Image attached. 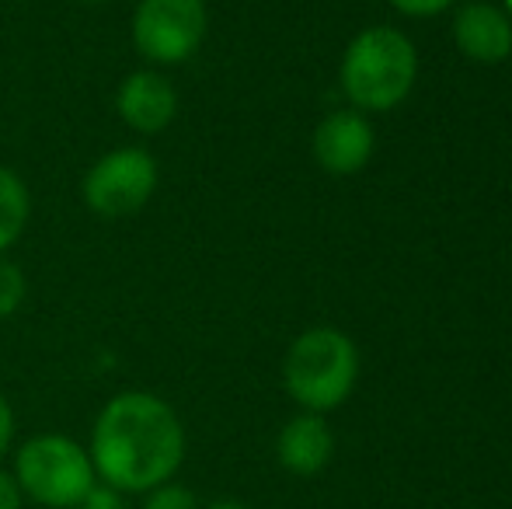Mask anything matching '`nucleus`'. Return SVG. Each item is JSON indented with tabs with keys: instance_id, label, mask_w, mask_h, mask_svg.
I'll list each match as a JSON object with an SVG mask.
<instances>
[{
	"instance_id": "obj_1",
	"label": "nucleus",
	"mask_w": 512,
	"mask_h": 509,
	"mask_svg": "<svg viewBox=\"0 0 512 509\" xmlns=\"http://www.w3.org/2000/svg\"><path fill=\"white\" fill-rule=\"evenodd\" d=\"M88 454L102 485L122 496H147L175 482L185 461V426L161 394L122 391L98 412Z\"/></svg>"
},
{
	"instance_id": "obj_2",
	"label": "nucleus",
	"mask_w": 512,
	"mask_h": 509,
	"mask_svg": "<svg viewBox=\"0 0 512 509\" xmlns=\"http://www.w3.org/2000/svg\"><path fill=\"white\" fill-rule=\"evenodd\" d=\"M418 74V56L398 28H366L342 56V91L356 109L391 112L408 98Z\"/></svg>"
},
{
	"instance_id": "obj_3",
	"label": "nucleus",
	"mask_w": 512,
	"mask_h": 509,
	"mask_svg": "<svg viewBox=\"0 0 512 509\" xmlns=\"http://www.w3.org/2000/svg\"><path fill=\"white\" fill-rule=\"evenodd\" d=\"M359 377V349L338 328H307L283 360L286 394L304 412L324 415L352 394Z\"/></svg>"
},
{
	"instance_id": "obj_4",
	"label": "nucleus",
	"mask_w": 512,
	"mask_h": 509,
	"mask_svg": "<svg viewBox=\"0 0 512 509\" xmlns=\"http://www.w3.org/2000/svg\"><path fill=\"white\" fill-rule=\"evenodd\" d=\"M14 478L25 499L46 509H77L98 485L88 447L63 433H35L21 443Z\"/></svg>"
},
{
	"instance_id": "obj_5",
	"label": "nucleus",
	"mask_w": 512,
	"mask_h": 509,
	"mask_svg": "<svg viewBox=\"0 0 512 509\" xmlns=\"http://www.w3.org/2000/svg\"><path fill=\"white\" fill-rule=\"evenodd\" d=\"M161 171L143 147H115L98 157L81 182V199L95 217L126 220L154 199Z\"/></svg>"
},
{
	"instance_id": "obj_6",
	"label": "nucleus",
	"mask_w": 512,
	"mask_h": 509,
	"mask_svg": "<svg viewBox=\"0 0 512 509\" xmlns=\"http://www.w3.org/2000/svg\"><path fill=\"white\" fill-rule=\"evenodd\" d=\"M209 28L206 0H140L129 21L133 49L154 67H178L199 53Z\"/></svg>"
},
{
	"instance_id": "obj_7",
	"label": "nucleus",
	"mask_w": 512,
	"mask_h": 509,
	"mask_svg": "<svg viewBox=\"0 0 512 509\" xmlns=\"http://www.w3.org/2000/svg\"><path fill=\"white\" fill-rule=\"evenodd\" d=\"M115 112L133 133L157 136L178 116V91L157 67H143L126 74L115 91Z\"/></svg>"
},
{
	"instance_id": "obj_8",
	"label": "nucleus",
	"mask_w": 512,
	"mask_h": 509,
	"mask_svg": "<svg viewBox=\"0 0 512 509\" xmlns=\"http://www.w3.org/2000/svg\"><path fill=\"white\" fill-rule=\"evenodd\" d=\"M314 157L331 175H356L373 157V126L363 112H331L314 129Z\"/></svg>"
},
{
	"instance_id": "obj_9",
	"label": "nucleus",
	"mask_w": 512,
	"mask_h": 509,
	"mask_svg": "<svg viewBox=\"0 0 512 509\" xmlns=\"http://www.w3.org/2000/svg\"><path fill=\"white\" fill-rule=\"evenodd\" d=\"M331 454H335V436H331V426L324 422V415L300 412L279 429L276 457L290 475L297 478L321 475L328 468Z\"/></svg>"
},
{
	"instance_id": "obj_10",
	"label": "nucleus",
	"mask_w": 512,
	"mask_h": 509,
	"mask_svg": "<svg viewBox=\"0 0 512 509\" xmlns=\"http://www.w3.org/2000/svg\"><path fill=\"white\" fill-rule=\"evenodd\" d=\"M453 42L474 63H502L512 53V18L492 4H467L453 18Z\"/></svg>"
},
{
	"instance_id": "obj_11",
	"label": "nucleus",
	"mask_w": 512,
	"mask_h": 509,
	"mask_svg": "<svg viewBox=\"0 0 512 509\" xmlns=\"http://www.w3.org/2000/svg\"><path fill=\"white\" fill-rule=\"evenodd\" d=\"M28 217H32V192L18 171L0 164V255L25 234Z\"/></svg>"
},
{
	"instance_id": "obj_12",
	"label": "nucleus",
	"mask_w": 512,
	"mask_h": 509,
	"mask_svg": "<svg viewBox=\"0 0 512 509\" xmlns=\"http://www.w3.org/2000/svg\"><path fill=\"white\" fill-rule=\"evenodd\" d=\"M25 297H28V279L21 272V265L11 262L7 255H0V318L18 314Z\"/></svg>"
},
{
	"instance_id": "obj_13",
	"label": "nucleus",
	"mask_w": 512,
	"mask_h": 509,
	"mask_svg": "<svg viewBox=\"0 0 512 509\" xmlns=\"http://www.w3.org/2000/svg\"><path fill=\"white\" fill-rule=\"evenodd\" d=\"M140 509H203L199 506V496L182 482H164L157 489H150L143 496V506Z\"/></svg>"
},
{
	"instance_id": "obj_14",
	"label": "nucleus",
	"mask_w": 512,
	"mask_h": 509,
	"mask_svg": "<svg viewBox=\"0 0 512 509\" xmlns=\"http://www.w3.org/2000/svg\"><path fill=\"white\" fill-rule=\"evenodd\" d=\"M25 492H21L18 478H14V471L0 468V509H25Z\"/></svg>"
},
{
	"instance_id": "obj_15",
	"label": "nucleus",
	"mask_w": 512,
	"mask_h": 509,
	"mask_svg": "<svg viewBox=\"0 0 512 509\" xmlns=\"http://www.w3.org/2000/svg\"><path fill=\"white\" fill-rule=\"evenodd\" d=\"M453 0H391V7H398L408 18H432V14L446 11Z\"/></svg>"
},
{
	"instance_id": "obj_16",
	"label": "nucleus",
	"mask_w": 512,
	"mask_h": 509,
	"mask_svg": "<svg viewBox=\"0 0 512 509\" xmlns=\"http://www.w3.org/2000/svg\"><path fill=\"white\" fill-rule=\"evenodd\" d=\"M77 509H126V506H122V492H115V489H108V485L98 482L95 489L88 492V499H84Z\"/></svg>"
},
{
	"instance_id": "obj_17",
	"label": "nucleus",
	"mask_w": 512,
	"mask_h": 509,
	"mask_svg": "<svg viewBox=\"0 0 512 509\" xmlns=\"http://www.w3.org/2000/svg\"><path fill=\"white\" fill-rule=\"evenodd\" d=\"M14 443V408L11 401L0 394V461H4V454L11 450Z\"/></svg>"
},
{
	"instance_id": "obj_18",
	"label": "nucleus",
	"mask_w": 512,
	"mask_h": 509,
	"mask_svg": "<svg viewBox=\"0 0 512 509\" xmlns=\"http://www.w3.org/2000/svg\"><path fill=\"white\" fill-rule=\"evenodd\" d=\"M203 509H248V506L237 503V499H213V503H206Z\"/></svg>"
},
{
	"instance_id": "obj_19",
	"label": "nucleus",
	"mask_w": 512,
	"mask_h": 509,
	"mask_svg": "<svg viewBox=\"0 0 512 509\" xmlns=\"http://www.w3.org/2000/svg\"><path fill=\"white\" fill-rule=\"evenodd\" d=\"M77 4H91V7H102V4H112V0H77Z\"/></svg>"
},
{
	"instance_id": "obj_20",
	"label": "nucleus",
	"mask_w": 512,
	"mask_h": 509,
	"mask_svg": "<svg viewBox=\"0 0 512 509\" xmlns=\"http://www.w3.org/2000/svg\"><path fill=\"white\" fill-rule=\"evenodd\" d=\"M506 14H509V18H512V0H506Z\"/></svg>"
}]
</instances>
